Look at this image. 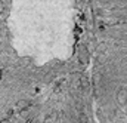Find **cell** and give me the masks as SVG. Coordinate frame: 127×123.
Returning a JSON list of instances; mask_svg holds the SVG:
<instances>
[{
  "mask_svg": "<svg viewBox=\"0 0 127 123\" xmlns=\"http://www.w3.org/2000/svg\"><path fill=\"white\" fill-rule=\"evenodd\" d=\"M56 117H58V114L53 111V113H50V114H47V116L44 117L43 123H56Z\"/></svg>",
  "mask_w": 127,
  "mask_h": 123,
  "instance_id": "obj_3",
  "label": "cell"
},
{
  "mask_svg": "<svg viewBox=\"0 0 127 123\" xmlns=\"http://www.w3.org/2000/svg\"><path fill=\"white\" fill-rule=\"evenodd\" d=\"M117 101H118L120 105H124V104H126L127 102V89L121 88V89L117 92Z\"/></svg>",
  "mask_w": 127,
  "mask_h": 123,
  "instance_id": "obj_1",
  "label": "cell"
},
{
  "mask_svg": "<svg viewBox=\"0 0 127 123\" xmlns=\"http://www.w3.org/2000/svg\"><path fill=\"white\" fill-rule=\"evenodd\" d=\"M1 12H4V3L0 0V13H1Z\"/></svg>",
  "mask_w": 127,
  "mask_h": 123,
  "instance_id": "obj_4",
  "label": "cell"
},
{
  "mask_svg": "<svg viewBox=\"0 0 127 123\" xmlns=\"http://www.w3.org/2000/svg\"><path fill=\"white\" fill-rule=\"evenodd\" d=\"M28 107H30V102H28L27 99H19V101L16 102V110H18V111H25Z\"/></svg>",
  "mask_w": 127,
  "mask_h": 123,
  "instance_id": "obj_2",
  "label": "cell"
},
{
  "mask_svg": "<svg viewBox=\"0 0 127 123\" xmlns=\"http://www.w3.org/2000/svg\"><path fill=\"white\" fill-rule=\"evenodd\" d=\"M0 123H10L9 119H3V120H0Z\"/></svg>",
  "mask_w": 127,
  "mask_h": 123,
  "instance_id": "obj_5",
  "label": "cell"
}]
</instances>
